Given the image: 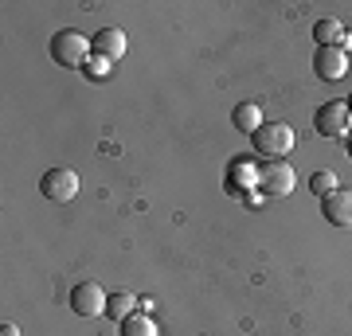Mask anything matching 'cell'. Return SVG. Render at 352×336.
<instances>
[{
  "label": "cell",
  "mask_w": 352,
  "mask_h": 336,
  "mask_svg": "<svg viewBox=\"0 0 352 336\" xmlns=\"http://www.w3.org/2000/svg\"><path fill=\"white\" fill-rule=\"evenodd\" d=\"M90 55H94L90 51V39L82 32H75V27H63V32L51 36V59L59 63V67H78L82 71Z\"/></svg>",
  "instance_id": "cell-1"
},
{
  "label": "cell",
  "mask_w": 352,
  "mask_h": 336,
  "mask_svg": "<svg viewBox=\"0 0 352 336\" xmlns=\"http://www.w3.org/2000/svg\"><path fill=\"white\" fill-rule=\"evenodd\" d=\"M254 153L266 161H282L294 153V129L286 122H263V129L254 133Z\"/></svg>",
  "instance_id": "cell-2"
},
{
  "label": "cell",
  "mask_w": 352,
  "mask_h": 336,
  "mask_svg": "<svg viewBox=\"0 0 352 336\" xmlns=\"http://www.w3.org/2000/svg\"><path fill=\"white\" fill-rule=\"evenodd\" d=\"M314 129L321 133V137H344L352 129V110H349V102H325L321 110L314 113Z\"/></svg>",
  "instance_id": "cell-3"
},
{
  "label": "cell",
  "mask_w": 352,
  "mask_h": 336,
  "mask_svg": "<svg viewBox=\"0 0 352 336\" xmlns=\"http://www.w3.org/2000/svg\"><path fill=\"white\" fill-rule=\"evenodd\" d=\"M39 192H43V199H51V203H67V199H75V192H78V176L71 172V168H47V172L39 176Z\"/></svg>",
  "instance_id": "cell-4"
},
{
  "label": "cell",
  "mask_w": 352,
  "mask_h": 336,
  "mask_svg": "<svg viewBox=\"0 0 352 336\" xmlns=\"http://www.w3.org/2000/svg\"><path fill=\"white\" fill-rule=\"evenodd\" d=\"M106 298L110 293L98 282H78V286H71V309L78 317H106Z\"/></svg>",
  "instance_id": "cell-5"
},
{
  "label": "cell",
  "mask_w": 352,
  "mask_h": 336,
  "mask_svg": "<svg viewBox=\"0 0 352 336\" xmlns=\"http://www.w3.org/2000/svg\"><path fill=\"white\" fill-rule=\"evenodd\" d=\"M294 192V168L286 161H270L258 172V196H289Z\"/></svg>",
  "instance_id": "cell-6"
},
{
  "label": "cell",
  "mask_w": 352,
  "mask_h": 336,
  "mask_svg": "<svg viewBox=\"0 0 352 336\" xmlns=\"http://www.w3.org/2000/svg\"><path fill=\"white\" fill-rule=\"evenodd\" d=\"M314 75L325 78V82H340V78L349 75V55H344V47H317Z\"/></svg>",
  "instance_id": "cell-7"
},
{
  "label": "cell",
  "mask_w": 352,
  "mask_h": 336,
  "mask_svg": "<svg viewBox=\"0 0 352 336\" xmlns=\"http://www.w3.org/2000/svg\"><path fill=\"white\" fill-rule=\"evenodd\" d=\"M321 215H325V223H333V227H352V192L349 188L329 192V196L321 199Z\"/></svg>",
  "instance_id": "cell-8"
},
{
  "label": "cell",
  "mask_w": 352,
  "mask_h": 336,
  "mask_svg": "<svg viewBox=\"0 0 352 336\" xmlns=\"http://www.w3.org/2000/svg\"><path fill=\"white\" fill-rule=\"evenodd\" d=\"M90 51L102 55V59L118 63L126 55V32H122V27H98V32L90 36Z\"/></svg>",
  "instance_id": "cell-9"
},
{
  "label": "cell",
  "mask_w": 352,
  "mask_h": 336,
  "mask_svg": "<svg viewBox=\"0 0 352 336\" xmlns=\"http://www.w3.org/2000/svg\"><path fill=\"white\" fill-rule=\"evenodd\" d=\"M231 122H235V129L239 133H258L263 129V110H258V102H239L235 106V113H231Z\"/></svg>",
  "instance_id": "cell-10"
},
{
  "label": "cell",
  "mask_w": 352,
  "mask_h": 336,
  "mask_svg": "<svg viewBox=\"0 0 352 336\" xmlns=\"http://www.w3.org/2000/svg\"><path fill=\"white\" fill-rule=\"evenodd\" d=\"M314 39H317V47H340L344 43V27H340V20H317Z\"/></svg>",
  "instance_id": "cell-11"
},
{
  "label": "cell",
  "mask_w": 352,
  "mask_h": 336,
  "mask_svg": "<svg viewBox=\"0 0 352 336\" xmlns=\"http://www.w3.org/2000/svg\"><path fill=\"white\" fill-rule=\"evenodd\" d=\"M133 305H138L133 293H110L106 298V317L110 321H126V317H133Z\"/></svg>",
  "instance_id": "cell-12"
},
{
  "label": "cell",
  "mask_w": 352,
  "mask_h": 336,
  "mask_svg": "<svg viewBox=\"0 0 352 336\" xmlns=\"http://www.w3.org/2000/svg\"><path fill=\"white\" fill-rule=\"evenodd\" d=\"M122 336H157V324H153L149 317H138V313H133V317L122 321Z\"/></svg>",
  "instance_id": "cell-13"
},
{
  "label": "cell",
  "mask_w": 352,
  "mask_h": 336,
  "mask_svg": "<svg viewBox=\"0 0 352 336\" xmlns=\"http://www.w3.org/2000/svg\"><path fill=\"white\" fill-rule=\"evenodd\" d=\"M110 71H113V63H110V59H102V55H90L87 67H82V75H87L90 82H102V78H110Z\"/></svg>",
  "instance_id": "cell-14"
},
{
  "label": "cell",
  "mask_w": 352,
  "mask_h": 336,
  "mask_svg": "<svg viewBox=\"0 0 352 336\" xmlns=\"http://www.w3.org/2000/svg\"><path fill=\"white\" fill-rule=\"evenodd\" d=\"M309 192H314L317 199H325L329 192H337V176L329 172V168H321V172H314V180H309Z\"/></svg>",
  "instance_id": "cell-15"
},
{
  "label": "cell",
  "mask_w": 352,
  "mask_h": 336,
  "mask_svg": "<svg viewBox=\"0 0 352 336\" xmlns=\"http://www.w3.org/2000/svg\"><path fill=\"white\" fill-rule=\"evenodd\" d=\"M0 336H20V333H16V324H4V328H0Z\"/></svg>",
  "instance_id": "cell-16"
},
{
  "label": "cell",
  "mask_w": 352,
  "mask_h": 336,
  "mask_svg": "<svg viewBox=\"0 0 352 336\" xmlns=\"http://www.w3.org/2000/svg\"><path fill=\"white\" fill-rule=\"evenodd\" d=\"M349 157H352V133H349Z\"/></svg>",
  "instance_id": "cell-17"
},
{
  "label": "cell",
  "mask_w": 352,
  "mask_h": 336,
  "mask_svg": "<svg viewBox=\"0 0 352 336\" xmlns=\"http://www.w3.org/2000/svg\"><path fill=\"white\" fill-rule=\"evenodd\" d=\"M349 110H352V98H349Z\"/></svg>",
  "instance_id": "cell-18"
}]
</instances>
